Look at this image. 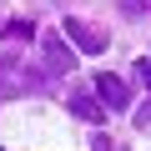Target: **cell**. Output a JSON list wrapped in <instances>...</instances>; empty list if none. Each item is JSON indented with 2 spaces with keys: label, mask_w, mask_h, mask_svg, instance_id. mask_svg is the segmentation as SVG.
<instances>
[{
  "label": "cell",
  "mask_w": 151,
  "mask_h": 151,
  "mask_svg": "<svg viewBox=\"0 0 151 151\" xmlns=\"http://www.w3.org/2000/svg\"><path fill=\"white\" fill-rule=\"evenodd\" d=\"M30 35H35L30 20H10V25H5V40H10V45H15V40H30Z\"/></svg>",
  "instance_id": "6"
},
{
  "label": "cell",
  "mask_w": 151,
  "mask_h": 151,
  "mask_svg": "<svg viewBox=\"0 0 151 151\" xmlns=\"http://www.w3.org/2000/svg\"><path fill=\"white\" fill-rule=\"evenodd\" d=\"M91 91H96V101H101L106 111H131V91H126V81H121V76H111V70H101Z\"/></svg>",
  "instance_id": "2"
},
{
  "label": "cell",
  "mask_w": 151,
  "mask_h": 151,
  "mask_svg": "<svg viewBox=\"0 0 151 151\" xmlns=\"http://www.w3.org/2000/svg\"><path fill=\"white\" fill-rule=\"evenodd\" d=\"M60 30L81 45V55H101V50H106V30H101V25H91V20H81V15H65V20H60Z\"/></svg>",
  "instance_id": "1"
},
{
  "label": "cell",
  "mask_w": 151,
  "mask_h": 151,
  "mask_svg": "<svg viewBox=\"0 0 151 151\" xmlns=\"http://www.w3.org/2000/svg\"><path fill=\"white\" fill-rule=\"evenodd\" d=\"M70 111L81 116V121H106V106L96 101V91H76L70 96Z\"/></svg>",
  "instance_id": "5"
},
{
  "label": "cell",
  "mask_w": 151,
  "mask_h": 151,
  "mask_svg": "<svg viewBox=\"0 0 151 151\" xmlns=\"http://www.w3.org/2000/svg\"><path fill=\"white\" fill-rule=\"evenodd\" d=\"M136 81H141V86H151V60H136Z\"/></svg>",
  "instance_id": "8"
},
{
  "label": "cell",
  "mask_w": 151,
  "mask_h": 151,
  "mask_svg": "<svg viewBox=\"0 0 151 151\" xmlns=\"http://www.w3.org/2000/svg\"><path fill=\"white\" fill-rule=\"evenodd\" d=\"M40 50H45V65L55 70V76H65V70H76V50L60 40V30H45L40 35Z\"/></svg>",
  "instance_id": "4"
},
{
  "label": "cell",
  "mask_w": 151,
  "mask_h": 151,
  "mask_svg": "<svg viewBox=\"0 0 151 151\" xmlns=\"http://www.w3.org/2000/svg\"><path fill=\"white\" fill-rule=\"evenodd\" d=\"M136 121H141V126H146V121H151V106H146V111H136Z\"/></svg>",
  "instance_id": "9"
},
{
  "label": "cell",
  "mask_w": 151,
  "mask_h": 151,
  "mask_svg": "<svg viewBox=\"0 0 151 151\" xmlns=\"http://www.w3.org/2000/svg\"><path fill=\"white\" fill-rule=\"evenodd\" d=\"M116 5L131 10V15H146V10H151V0H116Z\"/></svg>",
  "instance_id": "7"
},
{
  "label": "cell",
  "mask_w": 151,
  "mask_h": 151,
  "mask_svg": "<svg viewBox=\"0 0 151 151\" xmlns=\"http://www.w3.org/2000/svg\"><path fill=\"white\" fill-rule=\"evenodd\" d=\"M40 86V76L35 70H20L15 55H0V91L5 96H20V91H35Z\"/></svg>",
  "instance_id": "3"
}]
</instances>
